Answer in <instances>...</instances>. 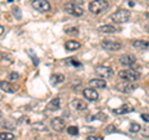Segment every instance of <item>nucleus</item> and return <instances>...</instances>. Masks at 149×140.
Segmentation results:
<instances>
[{"label":"nucleus","instance_id":"f257e3e1","mask_svg":"<svg viewBox=\"0 0 149 140\" xmlns=\"http://www.w3.org/2000/svg\"><path fill=\"white\" fill-rule=\"evenodd\" d=\"M107 8H108L107 0H93L90 3V11L95 15H98L102 11H104Z\"/></svg>","mask_w":149,"mask_h":140},{"label":"nucleus","instance_id":"f03ea898","mask_svg":"<svg viewBox=\"0 0 149 140\" xmlns=\"http://www.w3.org/2000/svg\"><path fill=\"white\" fill-rule=\"evenodd\" d=\"M130 17V11L125 10V9H119L118 11H116L113 15L111 16L112 21L116 22V24H123V22H127Z\"/></svg>","mask_w":149,"mask_h":140},{"label":"nucleus","instance_id":"7ed1b4c3","mask_svg":"<svg viewBox=\"0 0 149 140\" xmlns=\"http://www.w3.org/2000/svg\"><path fill=\"white\" fill-rule=\"evenodd\" d=\"M118 76L125 82H136L139 79V73L137 71H133V69H122V71H119Z\"/></svg>","mask_w":149,"mask_h":140},{"label":"nucleus","instance_id":"20e7f679","mask_svg":"<svg viewBox=\"0 0 149 140\" xmlns=\"http://www.w3.org/2000/svg\"><path fill=\"white\" fill-rule=\"evenodd\" d=\"M31 5L35 10L40 11V12H47L51 10V5L47 0H32Z\"/></svg>","mask_w":149,"mask_h":140},{"label":"nucleus","instance_id":"39448f33","mask_svg":"<svg viewBox=\"0 0 149 140\" xmlns=\"http://www.w3.org/2000/svg\"><path fill=\"white\" fill-rule=\"evenodd\" d=\"M63 10L67 14H70V15H73V16H82L83 15V9L81 6L76 5V4H72V3L65 4Z\"/></svg>","mask_w":149,"mask_h":140},{"label":"nucleus","instance_id":"423d86ee","mask_svg":"<svg viewBox=\"0 0 149 140\" xmlns=\"http://www.w3.org/2000/svg\"><path fill=\"white\" fill-rule=\"evenodd\" d=\"M101 46L107 51H119V50H122V44L117 42V41H112V40L102 41Z\"/></svg>","mask_w":149,"mask_h":140},{"label":"nucleus","instance_id":"0eeeda50","mask_svg":"<svg viewBox=\"0 0 149 140\" xmlns=\"http://www.w3.org/2000/svg\"><path fill=\"white\" fill-rule=\"evenodd\" d=\"M96 74L102 78H109L113 76V69L107 66H97L96 67Z\"/></svg>","mask_w":149,"mask_h":140},{"label":"nucleus","instance_id":"6e6552de","mask_svg":"<svg viewBox=\"0 0 149 140\" xmlns=\"http://www.w3.org/2000/svg\"><path fill=\"white\" fill-rule=\"evenodd\" d=\"M116 88H117V91L122 92V93H130L136 89V86L132 85V82H120V83H117L116 85Z\"/></svg>","mask_w":149,"mask_h":140},{"label":"nucleus","instance_id":"1a4fd4ad","mask_svg":"<svg viewBox=\"0 0 149 140\" xmlns=\"http://www.w3.org/2000/svg\"><path fill=\"white\" fill-rule=\"evenodd\" d=\"M51 128H52L55 132L61 133L65 129V120L62 118H54L51 120Z\"/></svg>","mask_w":149,"mask_h":140},{"label":"nucleus","instance_id":"9d476101","mask_svg":"<svg viewBox=\"0 0 149 140\" xmlns=\"http://www.w3.org/2000/svg\"><path fill=\"white\" fill-rule=\"evenodd\" d=\"M136 57L132 55H123L119 57V62L123 64V66H127V67H130L133 64H136Z\"/></svg>","mask_w":149,"mask_h":140},{"label":"nucleus","instance_id":"9b49d317","mask_svg":"<svg viewBox=\"0 0 149 140\" xmlns=\"http://www.w3.org/2000/svg\"><path fill=\"white\" fill-rule=\"evenodd\" d=\"M83 96H85L86 99L90 100V102L98 99V93H97L96 89H93V88H86V89L83 91Z\"/></svg>","mask_w":149,"mask_h":140},{"label":"nucleus","instance_id":"f8f14e48","mask_svg":"<svg viewBox=\"0 0 149 140\" xmlns=\"http://www.w3.org/2000/svg\"><path fill=\"white\" fill-rule=\"evenodd\" d=\"M71 107H72L73 109L78 110V112H82V110H86V109H87V103H86L85 100L76 98V99H73V100L71 102Z\"/></svg>","mask_w":149,"mask_h":140},{"label":"nucleus","instance_id":"ddd939ff","mask_svg":"<svg viewBox=\"0 0 149 140\" xmlns=\"http://www.w3.org/2000/svg\"><path fill=\"white\" fill-rule=\"evenodd\" d=\"M130 112H133V107L129 105V104H124L122 107H119V108H116L113 109V113L114 114H127V113H130Z\"/></svg>","mask_w":149,"mask_h":140},{"label":"nucleus","instance_id":"4468645a","mask_svg":"<svg viewBox=\"0 0 149 140\" xmlns=\"http://www.w3.org/2000/svg\"><path fill=\"white\" fill-rule=\"evenodd\" d=\"M0 88L5 92V93H15L16 89H15V87H14L10 82H8V81H1L0 82Z\"/></svg>","mask_w":149,"mask_h":140},{"label":"nucleus","instance_id":"2eb2a0df","mask_svg":"<svg viewBox=\"0 0 149 140\" xmlns=\"http://www.w3.org/2000/svg\"><path fill=\"white\" fill-rule=\"evenodd\" d=\"M133 47L137 50H149V42L148 41H143V40H136L132 42Z\"/></svg>","mask_w":149,"mask_h":140},{"label":"nucleus","instance_id":"dca6fc26","mask_svg":"<svg viewBox=\"0 0 149 140\" xmlns=\"http://www.w3.org/2000/svg\"><path fill=\"white\" fill-rule=\"evenodd\" d=\"M65 47L68 51H74V50H78L81 47V44L78 41H74V40H68L65 42Z\"/></svg>","mask_w":149,"mask_h":140},{"label":"nucleus","instance_id":"f3484780","mask_svg":"<svg viewBox=\"0 0 149 140\" xmlns=\"http://www.w3.org/2000/svg\"><path fill=\"white\" fill-rule=\"evenodd\" d=\"M46 108H47L49 110H52V112L58 110L60 109V98H54V99L46 105Z\"/></svg>","mask_w":149,"mask_h":140},{"label":"nucleus","instance_id":"a211bd4d","mask_svg":"<svg viewBox=\"0 0 149 140\" xmlns=\"http://www.w3.org/2000/svg\"><path fill=\"white\" fill-rule=\"evenodd\" d=\"M90 86L95 87V88H106L107 83H106L104 79H91Z\"/></svg>","mask_w":149,"mask_h":140},{"label":"nucleus","instance_id":"6ab92c4d","mask_svg":"<svg viewBox=\"0 0 149 140\" xmlns=\"http://www.w3.org/2000/svg\"><path fill=\"white\" fill-rule=\"evenodd\" d=\"M65 81V76L63 74H60V73H56L51 76V83L52 85H58V83H62Z\"/></svg>","mask_w":149,"mask_h":140},{"label":"nucleus","instance_id":"aec40b11","mask_svg":"<svg viewBox=\"0 0 149 140\" xmlns=\"http://www.w3.org/2000/svg\"><path fill=\"white\" fill-rule=\"evenodd\" d=\"M98 30L101 32H104V34H113V32L117 31V29H116L114 26L112 25H103V26H100Z\"/></svg>","mask_w":149,"mask_h":140},{"label":"nucleus","instance_id":"412c9836","mask_svg":"<svg viewBox=\"0 0 149 140\" xmlns=\"http://www.w3.org/2000/svg\"><path fill=\"white\" fill-rule=\"evenodd\" d=\"M0 139L1 140H15V135L9 132H1L0 133Z\"/></svg>","mask_w":149,"mask_h":140},{"label":"nucleus","instance_id":"4be33fe9","mask_svg":"<svg viewBox=\"0 0 149 140\" xmlns=\"http://www.w3.org/2000/svg\"><path fill=\"white\" fill-rule=\"evenodd\" d=\"M139 130H141V125H139L138 123H130V125H129V133L137 134Z\"/></svg>","mask_w":149,"mask_h":140},{"label":"nucleus","instance_id":"5701e85b","mask_svg":"<svg viewBox=\"0 0 149 140\" xmlns=\"http://www.w3.org/2000/svg\"><path fill=\"white\" fill-rule=\"evenodd\" d=\"M65 34L67 35H78V29L77 27H68V29L65 30Z\"/></svg>","mask_w":149,"mask_h":140},{"label":"nucleus","instance_id":"b1692460","mask_svg":"<svg viewBox=\"0 0 149 140\" xmlns=\"http://www.w3.org/2000/svg\"><path fill=\"white\" fill-rule=\"evenodd\" d=\"M67 133L70 135H77L78 134V128L77 127H68L67 128Z\"/></svg>","mask_w":149,"mask_h":140},{"label":"nucleus","instance_id":"393cba45","mask_svg":"<svg viewBox=\"0 0 149 140\" xmlns=\"http://www.w3.org/2000/svg\"><path fill=\"white\" fill-rule=\"evenodd\" d=\"M19 73H16V72H11L10 74H9V79L10 81H16V79H19Z\"/></svg>","mask_w":149,"mask_h":140},{"label":"nucleus","instance_id":"a878e982","mask_svg":"<svg viewBox=\"0 0 149 140\" xmlns=\"http://www.w3.org/2000/svg\"><path fill=\"white\" fill-rule=\"evenodd\" d=\"M34 128H40L39 130H41V132H47V128H46V125H44V124H34Z\"/></svg>","mask_w":149,"mask_h":140},{"label":"nucleus","instance_id":"bb28decb","mask_svg":"<svg viewBox=\"0 0 149 140\" xmlns=\"http://www.w3.org/2000/svg\"><path fill=\"white\" fill-rule=\"evenodd\" d=\"M68 63H72V64H74V66H77V67L81 66V63L77 62V61H74V58H68Z\"/></svg>","mask_w":149,"mask_h":140},{"label":"nucleus","instance_id":"cd10ccee","mask_svg":"<svg viewBox=\"0 0 149 140\" xmlns=\"http://www.w3.org/2000/svg\"><path fill=\"white\" fill-rule=\"evenodd\" d=\"M85 1H86V0H71L72 4H76V5H78V6L82 5V4L85 3Z\"/></svg>","mask_w":149,"mask_h":140},{"label":"nucleus","instance_id":"c85d7f7f","mask_svg":"<svg viewBox=\"0 0 149 140\" xmlns=\"http://www.w3.org/2000/svg\"><path fill=\"white\" fill-rule=\"evenodd\" d=\"M143 137L149 138V125H148V127L144 128V130H143Z\"/></svg>","mask_w":149,"mask_h":140},{"label":"nucleus","instance_id":"c756f323","mask_svg":"<svg viewBox=\"0 0 149 140\" xmlns=\"http://www.w3.org/2000/svg\"><path fill=\"white\" fill-rule=\"evenodd\" d=\"M114 127H113V125H109V127L108 128H107V130H106V134H109V133H112V132H114Z\"/></svg>","mask_w":149,"mask_h":140},{"label":"nucleus","instance_id":"7c9ffc66","mask_svg":"<svg viewBox=\"0 0 149 140\" xmlns=\"http://www.w3.org/2000/svg\"><path fill=\"white\" fill-rule=\"evenodd\" d=\"M142 119L144 120V122L149 123V114H142Z\"/></svg>","mask_w":149,"mask_h":140},{"label":"nucleus","instance_id":"2f4dec72","mask_svg":"<svg viewBox=\"0 0 149 140\" xmlns=\"http://www.w3.org/2000/svg\"><path fill=\"white\" fill-rule=\"evenodd\" d=\"M88 140H103L101 137H88Z\"/></svg>","mask_w":149,"mask_h":140},{"label":"nucleus","instance_id":"473e14b6","mask_svg":"<svg viewBox=\"0 0 149 140\" xmlns=\"http://www.w3.org/2000/svg\"><path fill=\"white\" fill-rule=\"evenodd\" d=\"M4 34V27L1 26V25H0V36H1Z\"/></svg>","mask_w":149,"mask_h":140},{"label":"nucleus","instance_id":"72a5a7b5","mask_svg":"<svg viewBox=\"0 0 149 140\" xmlns=\"http://www.w3.org/2000/svg\"><path fill=\"white\" fill-rule=\"evenodd\" d=\"M146 17H147L148 20H149V12H147V14H146Z\"/></svg>","mask_w":149,"mask_h":140},{"label":"nucleus","instance_id":"f704fd0d","mask_svg":"<svg viewBox=\"0 0 149 140\" xmlns=\"http://www.w3.org/2000/svg\"><path fill=\"white\" fill-rule=\"evenodd\" d=\"M0 116H1V112H0Z\"/></svg>","mask_w":149,"mask_h":140}]
</instances>
